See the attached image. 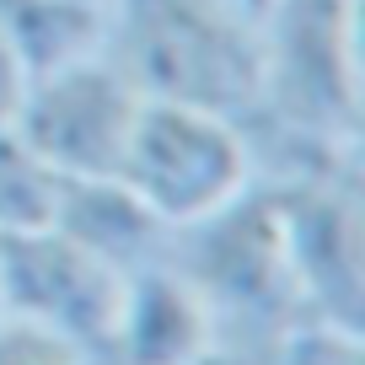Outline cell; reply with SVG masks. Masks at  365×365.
<instances>
[{
	"mask_svg": "<svg viewBox=\"0 0 365 365\" xmlns=\"http://www.w3.org/2000/svg\"><path fill=\"white\" fill-rule=\"evenodd\" d=\"M210 344H215V322L199 290L167 258L124 279L108 365H194Z\"/></svg>",
	"mask_w": 365,
	"mask_h": 365,
	"instance_id": "ba28073f",
	"label": "cell"
},
{
	"mask_svg": "<svg viewBox=\"0 0 365 365\" xmlns=\"http://www.w3.org/2000/svg\"><path fill=\"white\" fill-rule=\"evenodd\" d=\"M54 231H65L70 242L113 263L118 274L150 269L172 247V226L118 178H65Z\"/></svg>",
	"mask_w": 365,
	"mask_h": 365,
	"instance_id": "9c48e42d",
	"label": "cell"
},
{
	"mask_svg": "<svg viewBox=\"0 0 365 365\" xmlns=\"http://www.w3.org/2000/svg\"><path fill=\"white\" fill-rule=\"evenodd\" d=\"M237 6H247V11H252V16H258V11H263V6H269V0H237Z\"/></svg>",
	"mask_w": 365,
	"mask_h": 365,
	"instance_id": "2e32d148",
	"label": "cell"
},
{
	"mask_svg": "<svg viewBox=\"0 0 365 365\" xmlns=\"http://www.w3.org/2000/svg\"><path fill=\"white\" fill-rule=\"evenodd\" d=\"M59 194L65 178L16 129H0V237L48 231L59 215Z\"/></svg>",
	"mask_w": 365,
	"mask_h": 365,
	"instance_id": "8fae6325",
	"label": "cell"
},
{
	"mask_svg": "<svg viewBox=\"0 0 365 365\" xmlns=\"http://www.w3.org/2000/svg\"><path fill=\"white\" fill-rule=\"evenodd\" d=\"M194 365H274V360H269V354H252V349H237V344H220L215 339Z\"/></svg>",
	"mask_w": 365,
	"mask_h": 365,
	"instance_id": "9a60e30c",
	"label": "cell"
},
{
	"mask_svg": "<svg viewBox=\"0 0 365 365\" xmlns=\"http://www.w3.org/2000/svg\"><path fill=\"white\" fill-rule=\"evenodd\" d=\"M22 91H27V70H22V59L6 48V38H0V129H11L16 108H22Z\"/></svg>",
	"mask_w": 365,
	"mask_h": 365,
	"instance_id": "5bb4252c",
	"label": "cell"
},
{
	"mask_svg": "<svg viewBox=\"0 0 365 365\" xmlns=\"http://www.w3.org/2000/svg\"><path fill=\"white\" fill-rule=\"evenodd\" d=\"M274 365H365V339H360V328L307 317L279 339Z\"/></svg>",
	"mask_w": 365,
	"mask_h": 365,
	"instance_id": "7c38bea8",
	"label": "cell"
},
{
	"mask_svg": "<svg viewBox=\"0 0 365 365\" xmlns=\"http://www.w3.org/2000/svg\"><path fill=\"white\" fill-rule=\"evenodd\" d=\"M0 365H97V360L76 354L70 344L48 339V333H33L22 322L0 317Z\"/></svg>",
	"mask_w": 365,
	"mask_h": 365,
	"instance_id": "4fadbf2b",
	"label": "cell"
},
{
	"mask_svg": "<svg viewBox=\"0 0 365 365\" xmlns=\"http://www.w3.org/2000/svg\"><path fill=\"white\" fill-rule=\"evenodd\" d=\"M103 48L156 103L247 118L258 91V16L237 0H113Z\"/></svg>",
	"mask_w": 365,
	"mask_h": 365,
	"instance_id": "6da1fadb",
	"label": "cell"
},
{
	"mask_svg": "<svg viewBox=\"0 0 365 365\" xmlns=\"http://www.w3.org/2000/svg\"><path fill=\"white\" fill-rule=\"evenodd\" d=\"M0 38L33 81L43 70L103 54L108 11L91 0H0Z\"/></svg>",
	"mask_w": 365,
	"mask_h": 365,
	"instance_id": "30bf717a",
	"label": "cell"
},
{
	"mask_svg": "<svg viewBox=\"0 0 365 365\" xmlns=\"http://www.w3.org/2000/svg\"><path fill=\"white\" fill-rule=\"evenodd\" d=\"M360 0H269L258 11V91L247 124L360 150Z\"/></svg>",
	"mask_w": 365,
	"mask_h": 365,
	"instance_id": "7a4b0ae2",
	"label": "cell"
},
{
	"mask_svg": "<svg viewBox=\"0 0 365 365\" xmlns=\"http://www.w3.org/2000/svg\"><path fill=\"white\" fill-rule=\"evenodd\" d=\"M167 263L199 290L220 344L274 360L279 339L296 322H307L285 263V242H279V220L263 188H247L242 199L194 226H178Z\"/></svg>",
	"mask_w": 365,
	"mask_h": 365,
	"instance_id": "3957f363",
	"label": "cell"
},
{
	"mask_svg": "<svg viewBox=\"0 0 365 365\" xmlns=\"http://www.w3.org/2000/svg\"><path fill=\"white\" fill-rule=\"evenodd\" d=\"M279 220L285 263L307 317L360 328L365 312V194L360 161L263 188Z\"/></svg>",
	"mask_w": 365,
	"mask_h": 365,
	"instance_id": "5b68a950",
	"label": "cell"
},
{
	"mask_svg": "<svg viewBox=\"0 0 365 365\" xmlns=\"http://www.w3.org/2000/svg\"><path fill=\"white\" fill-rule=\"evenodd\" d=\"M140 103L145 97L135 91V81L103 48L27 81L11 129L59 178H113Z\"/></svg>",
	"mask_w": 365,
	"mask_h": 365,
	"instance_id": "52a82bcc",
	"label": "cell"
},
{
	"mask_svg": "<svg viewBox=\"0 0 365 365\" xmlns=\"http://www.w3.org/2000/svg\"><path fill=\"white\" fill-rule=\"evenodd\" d=\"M124 279L129 274H118L54 226L0 237V317L48 333L97 365H108Z\"/></svg>",
	"mask_w": 365,
	"mask_h": 365,
	"instance_id": "8992f818",
	"label": "cell"
},
{
	"mask_svg": "<svg viewBox=\"0 0 365 365\" xmlns=\"http://www.w3.org/2000/svg\"><path fill=\"white\" fill-rule=\"evenodd\" d=\"M113 178L129 182L172 231L194 226L252 188L242 118L145 97Z\"/></svg>",
	"mask_w": 365,
	"mask_h": 365,
	"instance_id": "277c9868",
	"label": "cell"
},
{
	"mask_svg": "<svg viewBox=\"0 0 365 365\" xmlns=\"http://www.w3.org/2000/svg\"><path fill=\"white\" fill-rule=\"evenodd\" d=\"M91 6H103V11H108V6H113V0H91Z\"/></svg>",
	"mask_w": 365,
	"mask_h": 365,
	"instance_id": "e0dca14e",
	"label": "cell"
}]
</instances>
